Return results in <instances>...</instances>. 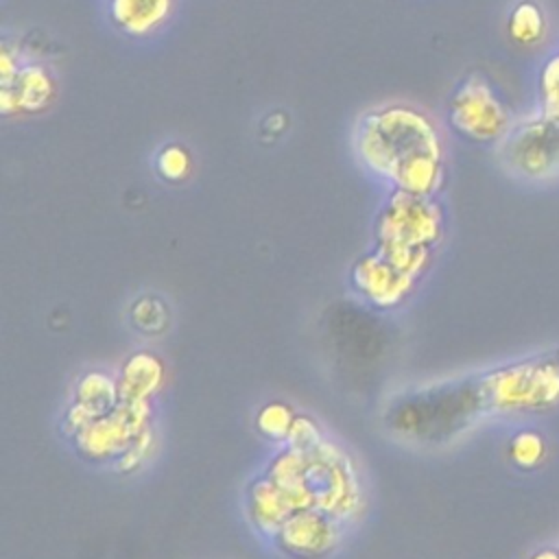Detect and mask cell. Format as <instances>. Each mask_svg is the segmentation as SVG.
Segmentation results:
<instances>
[{
    "mask_svg": "<svg viewBox=\"0 0 559 559\" xmlns=\"http://www.w3.org/2000/svg\"><path fill=\"white\" fill-rule=\"evenodd\" d=\"M509 456L518 467L533 469L546 459V441L535 430H522L511 439Z\"/></svg>",
    "mask_w": 559,
    "mask_h": 559,
    "instance_id": "18",
    "label": "cell"
},
{
    "mask_svg": "<svg viewBox=\"0 0 559 559\" xmlns=\"http://www.w3.org/2000/svg\"><path fill=\"white\" fill-rule=\"evenodd\" d=\"M504 26L509 39L522 48H537L550 35V17L539 0H513Z\"/></svg>",
    "mask_w": 559,
    "mask_h": 559,
    "instance_id": "12",
    "label": "cell"
},
{
    "mask_svg": "<svg viewBox=\"0 0 559 559\" xmlns=\"http://www.w3.org/2000/svg\"><path fill=\"white\" fill-rule=\"evenodd\" d=\"M500 168L524 183L559 181V122L531 109L493 146Z\"/></svg>",
    "mask_w": 559,
    "mask_h": 559,
    "instance_id": "3",
    "label": "cell"
},
{
    "mask_svg": "<svg viewBox=\"0 0 559 559\" xmlns=\"http://www.w3.org/2000/svg\"><path fill=\"white\" fill-rule=\"evenodd\" d=\"M155 173L168 181V183H179L188 179L192 170V153L190 148L179 142V140H168L155 151Z\"/></svg>",
    "mask_w": 559,
    "mask_h": 559,
    "instance_id": "16",
    "label": "cell"
},
{
    "mask_svg": "<svg viewBox=\"0 0 559 559\" xmlns=\"http://www.w3.org/2000/svg\"><path fill=\"white\" fill-rule=\"evenodd\" d=\"M443 231V212L435 197L391 190L376 221L378 245L432 247Z\"/></svg>",
    "mask_w": 559,
    "mask_h": 559,
    "instance_id": "4",
    "label": "cell"
},
{
    "mask_svg": "<svg viewBox=\"0 0 559 559\" xmlns=\"http://www.w3.org/2000/svg\"><path fill=\"white\" fill-rule=\"evenodd\" d=\"M531 559H559V550L544 548V550H537L535 555H531Z\"/></svg>",
    "mask_w": 559,
    "mask_h": 559,
    "instance_id": "21",
    "label": "cell"
},
{
    "mask_svg": "<svg viewBox=\"0 0 559 559\" xmlns=\"http://www.w3.org/2000/svg\"><path fill=\"white\" fill-rule=\"evenodd\" d=\"M483 395L502 411L550 406L559 397V365L537 360L502 369L485 380Z\"/></svg>",
    "mask_w": 559,
    "mask_h": 559,
    "instance_id": "5",
    "label": "cell"
},
{
    "mask_svg": "<svg viewBox=\"0 0 559 559\" xmlns=\"http://www.w3.org/2000/svg\"><path fill=\"white\" fill-rule=\"evenodd\" d=\"M533 109L539 116L559 122V44L537 66Z\"/></svg>",
    "mask_w": 559,
    "mask_h": 559,
    "instance_id": "14",
    "label": "cell"
},
{
    "mask_svg": "<svg viewBox=\"0 0 559 559\" xmlns=\"http://www.w3.org/2000/svg\"><path fill=\"white\" fill-rule=\"evenodd\" d=\"M148 402H122L105 415L92 419L76 432L79 448L90 459L122 454L142 430H146Z\"/></svg>",
    "mask_w": 559,
    "mask_h": 559,
    "instance_id": "6",
    "label": "cell"
},
{
    "mask_svg": "<svg viewBox=\"0 0 559 559\" xmlns=\"http://www.w3.org/2000/svg\"><path fill=\"white\" fill-rule=\"evenodd\" d=\"M352 280L371 304L380 308H391L397 306L408 295L415 277L397 271L376 251L358 260Z\"/></svg>",
    "mask_w": 559,
    "mask_h": 559,
    "instance_id": "10",
    "label": "cell"
},
{
    "mask_svg": "<svg viewBox=\"0 0 559 559\" xmlns=\"http://www.w3.org/2000/svg\"><path fill=\"white\" fill-rule=\"evenodd\" d=\"M299 507L297 502L277 487L271 478L258 480L249 491V513L255 526L269 535H275L282 522L295 513Z\"/></svg>",
    "mask_w": 559,
    "mask_h": 559,
    "instance_id": "11",
    "label": "cell"
},
{
    "mask_svg": "<svg viewBox=\"0 0 559 559\" xmlns=\"http://www.w3.org/2000/svg\"><path fill=\"white\" fill-rule=\"evenodd\" d=\"M286 443H288V448L301 450V452H308V450L317 448L321 443V435H319L317 424L310 417L297 415L295 421H293V428L288 432Z\"/></svg>",
    "mask_w": 559,
    "mask_h": 559,
    "instance_id": "20",
    "label": "cell"
},
{
    "mask_svg": "<svg viewBox=\"0 0 559 559\" xmlns=\"http://www.w3.org/2000/svg\"><path fill=\"white\" fill-rule=\"evenodd\" d=\"M295 417L297 415L293 413V408L286 406L284 402H271L260 408V413L255 417V426L266 439L286 441Z\"/></svg>",
    "mask_w": 559,
    "mask_h": 559,
    "instance_id": "17",
    "label": "cell"
},
{
    "mask_svg": "<svg viewBox=\"0 0 559 559\" xmlns=\"http://www.w3.org/2000/svg\"><path fill=\"white\" fill-rule=\"evenodd\" d=\"M177 0H105L109 24L124 37L148 39L175 17Z\"/></svg>",
    "mask_w": 559,
    "mask_h": 559,
    "instance_id": "9",
    "label": "cell"
},
{
    "mask_svg": "<svg viewBox=\"0 0 559 559\" xmlns=\"http://www.w3.org/2000/svg\"><path fill=\"white\" fill-rule=\"evenodd\" d=\"M349 146L360 168L391 190L437 197L445 183V140L419 105L389 100L365 109L352 124Z\"/></svg>",
    "mask_w": 559,
    "mask_h": 559,
    "instance_id": "1",
    "label": "cell"
},
{
    "mask_svg": "<svg viewBox=\"0 0 559 559\" xmlns=\"http://www.w3.org/2000/svg\"><path fill=\"white\" fill-rule=\"evenodd\" d=\"M518 116L504 92L483 72H467L445 100L448 129L478 146H498Z\"/></svg>",
    "mask_w": 559,
    "mask_h": 559,
    "instance_id": "2",
    "label": "cell"
},
{
    "mask_svg": "<svg viewBox=\"0 0 559 559\" xmlns=\"http://www.w3.org/2000/svg\"><path fill=\"white\" fill-rule=\"evenodd\" d=\"M164 380V365L148 352H138L127 358L120 371L118 391L122 402H148Z\"/></svg>",
    "mask_w": 559,
    "mask_h": 559,
    "instance_id": "13",
    "label": "cell"
},
{
    "mask_svg": "<svg viewBox=\"0 0 559 559\" xmlns=\"http://www.w3.org/2000/svg\"><path fill=\"white\" fill-rule=\"evenodd\" d=\"M131 321L142 332H159L168 323V310L157 297H142L131 308Z\"/></svg>",
    "mask_w": 559,
    "mask_h": 559,
    "instance_id": "19",
    "label": "cell"
},
{
    "mask_svg": "<svg viewBox=\"0 0 559 559\" xmlns=\"http://www.w3.org/2000/svg\"><path fill=\"white\" fill-rule=\"evenodd\" d=\"M277 546L297 557H321L338 542L336 518L319 509H297L275 533Z\"/></svg>",
    "mask_w": 559,
    "mask_h": 559,
    "instance_id": "8",
    "label": "cell"
},
{
    "mask_svg": "<svg viewBox=\"0 0 559 559\" xmlns=\"http://www.w3.org/2000/svg\"><path fill=\"white\" fill-rule=\"evenodd\" d=\"M76 402L90 408L96 417L109 413L120 404V391L118 382H114L109 376L92 371L83 376L76 384Z\"/></svg>",
    "mask_w": 559,
    "mask_h": 559,
    "instance_id": "15",
    "label": "cell"
},
{
    "mask_svg": "<svg viewBox=\"0 0 559 559\" xmlns=\"http://www.w3.org/2000/svg\"><path fill=\"white\" fill-rule=\"evenodd\" d=\"M57 96L55 72L31 57H20L17 66L0 74V114L9 116H33L46 111Z\"/></svg>",
    "mask_w": 559,
    "mask_h": 559,
    "instance_id": "7",
    "label": "cell"
}]
</instances>
